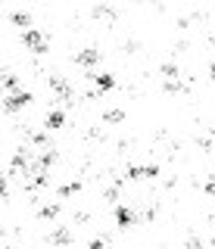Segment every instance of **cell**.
Returning <instances> with one entry per match:
<instances>
[{
	"label": "cell",
	"mask_w": 215,
	"mask_h": 249,
	"mask_svg": "<svg viewBox=\"0 0 215 249\" xmlns=\"http://www.w3.org/2000/svg\"><path fill=\"white\" fill-rule=\"evenodd\" d=\"M28 103H32V93L28 90H13L10 97L3 100V109L6 112H19V109H25Z\"/></svg>",
	"instance_id": "6da1fadb"
},
{
	"label": "cell",
	"mask_w": 215,
	"mask_h": 249,
	"mask_svg": "<svg viewBox=\"0 0 215 249\" xmlns=\"http://www.w3.org/2000/svg\"><path fill=\"white\" fill-rule=\"evenodd\" d=\"M22 41H25V47H28V50H35V53H44V50H47V37H44L37 28H25Z\"/></svg>",
	"instance_id": "7a4b0ae2"
},
{
	"label": "cell",
	"mask_w": 215,
	"mask_h": 249,
	"mask_svg": "<svg viewBox=\"0 0 215 249\" xmlns=\"http://www.w3.org/2000/svg\"><path fill=\"white\" fill-rule=\"evenodd\" d=\"M116 221H119V228H131V224H134V212L125 209V206H119L116 209Z\"/></svg>",
	"instance_id": "3957f363"
},
{
	"label": "cell",
	"mask_w": 215,
	"mask_h": 249,
	"mask_svg": "<svg viewBox=\"0 0 215 249\" xmlns=\"http://www.w3.org/2000/svg\"><path fill=\"white\" fill-rule=\"evenodd\" d=\"M97 59H100V50H81L78 56H75V62H78V66H94Z\"/></svg>",
	"instance_id": "277c9868"
},
{
	"label": "cell",
	"mask_w": 215,
	"mask_h": 249,
	"mask_svg": "<svg viewBox=\"0 0 215 249\" xmlns=\"http://www.w3.org/2000/svg\"><path fill=\"white\" fill-rule=\"evenodd\" d=\"M94 84H97V90H112V88H116V78H112V75H94Z\"/></svg>",
	"instance_id": "5b68a950"
},
{
	"label": "cell",
	"mask_w": 215,
	"mask_h": 249,
	"mask_svg": "<svg viewBox=\"0 0 215 249\" xmlns=\"http://www.w3.org/2000/svg\"><path fill=\"white\" fill-rule=\"evenodd\" d=\"M153 175H159L156 165H150V168H131V171H128V178H153Z\"/></svg>",
	"instance_id": "8992f818"
},
{
	"label": "cell",
	"mask_w": 215,
	"mask_h": 249,
	"mask_svg": "<svg viewBox=\"0 0 215 249\" xmlns=\"http://www.w3.org/2000/svg\"><path fill=\"white\" fill-rule=\"evenodd\" d=\"M13 22L22 25V28H28V25H32V16H28V13H13Z\"/></svg>",
	"instance_id": "52a82bcc"
},
{
	"label": "cell",
	"mask_w": 215,
	"mask_h": 249,
	"mask_svg": "<svg viewBox=\"0 0 215 249\" xmlns=\"http://www.w3.org/2000/svg\"><path fill=\"white\" fill-rule=\"evenodd\" d=\"M63 124V112H50L47 115V128H59Z\"/></svg>",
	"instance_id": "ba28073f"
},
{
	"label": "cell",
	"mask_w": 215,
	"mask_h": 249,
	"mask_svg": "<svg viewBox=\"0 0 215 249\" xmlns=\"http://www.w3.org/2000/svg\"><path fill=\"white\" fill-rule=\"evenodd\" d=\"M125 119V112L122 109H112V112H106V122H122Z\"/></svg>",
	"instance_id": "9c48e42d"
},
{
	"label": "cell",
	"mask_w": 215,
	"mask_h": 249,
	"mask_svg": "<svg viewBox=\"0 0 215 249\" xmlns=\"http://www.w3.org/2000/svg\"><path fill=\"white\" fill-rule=\"evenodd\" d=\"M59 193H63V196H69V193H78V184H66Z\"/></svg>",
	"instance_id": "30bf717a"
},
{
	"label": "cell",
	"mask_w": 215,
	"mask_h": 249,
	"mask_svg": "<svg viewBox=\"0 0 215 249\" xmlns=\"http://www.w3.org/2000/svg\"><path fill=\"white\" fill-rule=\"evenodd\" d=\"M3 196H6V181L0 178V199H3Z\"/></svg>",
	"instance_id": "8fae6325"
},
{
	"label": "cell",
	"mask_w": 215,
	"mask_h": 249,
	"mask_svg": "<svg viewBox=\"0 0 215 249\" xmlns=\"http://www.w3.org/2000/svg\"><path fill=\"white\" fill-rule=\"evenodd\" d=\"M3 78H6V75H3V72H0V88H3Z\"/></svg>",
	"instance_id": "7c38bea8"
}]
</instances>
